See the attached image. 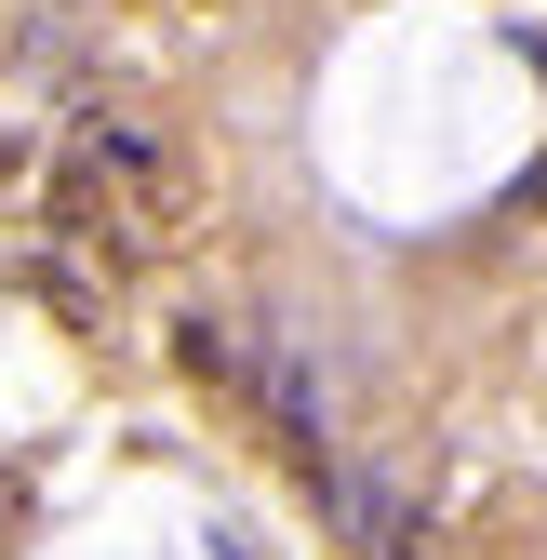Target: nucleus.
Segmentation results:
<instances>
[{
	"instance_id": "f257e3e1",
	"label": "nucleus",
	"mask_w": 547,
	"mask_h": 560,
	"mask_svg": "<svg viewBox=\"0 0 547 560\" xmlns=\"http://www.w3.org/2000/svg\"><path fill=\"white\" fill-rule=\"evenodd\" d=\"M321 508L348 560H415V480L400 467H321Z\"/></svg>"
},
{
	"instance_id": "7ed1b4c3",
	"label": "nucleus",
	"mask_w": 547,
	"mask_h": 560,
	"mask_svg": "<svg viewBox=\"0 0 547 560\" xmlns=\"http://www.w3.org/2000/svg\"><path fill=\"white\" fill-rule=\"evenodd\" d=\"M415 560H454V547H415Z\"/></svg>"
},
{
	"instance_id": "f03ea898",
	"label": "nucleus",
	"mask_w": 547,
	"mask_h": 560,
	"mask_svg": "<svg viewBox=\"0 0 547 560\" xmlns=\"http://www.w3.org/2000/svg\"><path fill=\"white\" fill-rule=\"evenodd\" d=\"M174 361H187L200 387H241V334H228V320H174Z\"/></svg>"
}]
</instances>
